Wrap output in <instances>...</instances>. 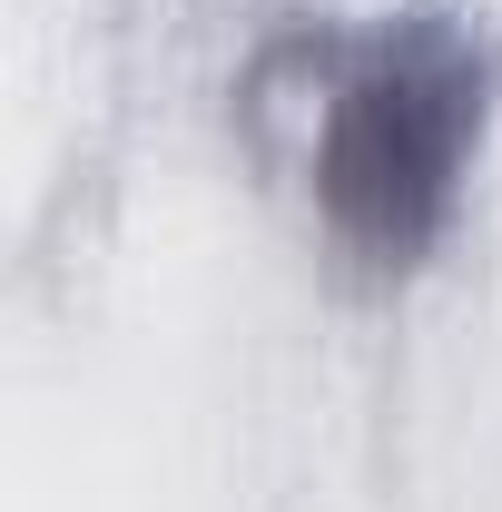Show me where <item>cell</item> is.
<instances>
[{
    "instance_id": "1",
    "label": "cell",
    "mask_w": 502,
    "mask_h": 512,
    "mask_svg": "<svg viewBox=\"0 0 502 512\" xmlns=\"http://www.w3.org/2000/svg\"><path fill=\"white\" fill-rule=\"evenodd\" d=\"M493 119V60L463 20L404 10L306 50V188L315 217L375 266H414L453 227Z\"/></svg>"
}]
</instances>
